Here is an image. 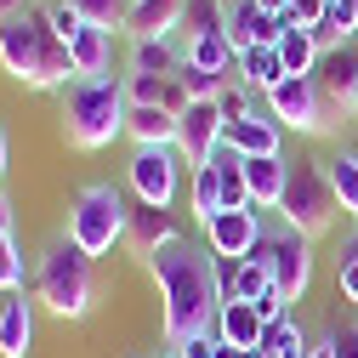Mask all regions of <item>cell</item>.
<instances>
[{
    "label": "cell",
    "mask_w": 358,
    "mask_h": 358,
    "mask_svg": "<svg viewBox=\"0 0 358 358\" xmlns=\"http://www.w3.org/2000/svg\"><path fill=\"white\" fill-rule=\"evenodd\" d=\"M148 273L159 285V301H165V341L176 347L194 330H210L222 301H228V279H222V262L210 256V245H159L148 256Z\"/></svg>",
    "instance_id": "6da1fadb"
},
{
    "label": "cell",
    "mask_w": 358,
    "mask_h": 358,
    "mask_svg": "<svg viewBox=\"0 0 358 358\" xmlns=\"http://www.w3.org/2000/svg\"><path fill=\"white\" fill-rule=\"evenodd\" d=\"M0 69L12 80H23V85H34V92H69L80 80L69 40L46 23V12L0 17Z\"/></svg>",
    "instance_id": "7a4b0ae2"
},
{
    "label": "cell",
    "mask_w": 358,
    "mask_h": 358,
    "mask_svg": "<svg viewBox=\"0 0 358 358\" xmlns=\"http://www.w3.org/2000/svg\"><path fill=\"white\" fill-rule=\"evenodd\" d=\"M97 296V273H92V256H85L69 234L52 239L34 262V301L57 313V319H85Z\"/></svg>",
    "instance_id": "3957f363"
},
{
    "label": "cell",
    "mask_w": 358,
    "mask_h": 358,
    "mask_svg": "<svg viewBox=\"0 0 358 358\" xmlns=\"http://www.w3.org/2000/svg\"><path fill=\"white\" fill-rule=\"evenodd\" d=\"M125 114H131L125 80H74L63 92V131L85 154L108 148L114 137H125Z\"/></svg>",
    "instance_id": "277c9868"
},
{
    "label": "cell",
    "mask_w": 358,
    "mask_h": 358,
    "mask_svg": "<svg viewBox=\"0 0 358 358\" xmlns=\"http://www.w3.org/2000/svg\"><path fill=\"white\" fill-rule=\"evenodd\" d=\"M125 228H131V210H125V199H120L114 182H92V188L74 194V205H69V239L92 262L108 256L125 239Z\"/></svg>",
    "instance_id": "5b68a950"
},
{
    "label": "cell",
    "mask_w": 358,
    "mask_h": 358,
    "mask_svg": "<svg viewBox=\"0 0 358 358\" xmlns=\"http://www.w3.org/2000/svg\"><path fill=\"white\" fill-rule=\"evenodd\" d=\"M336 194H330V176H324V159H296L290 165V188L279 199V216H285V228L307 234V239H319L330 222H336Z\"/></svg>",
    "instance_id": "8992f818"
},
{
    "label": "cell",
    "mask_w": 358,
    "mask_h": 358,
    "mask_svg": "<svg viewBox=\"0 0 358 358\" xmlns=\"http://www.w3.org/2000/svg\"><path fill=\"white\" fill-rule=\"evenodd\" d=\"M262 103H267V114H273L285 131H301V137H324V131H330L324 80H319V74H285Z\"/></svg>",
    "instance_id": "52a82bcc"
},
{
    "label": "cell",
    "mask_w": 358,
    "mask_h": 358,
    "mask_svg": "<svg viewBox=\"0 0 358 358\" xmlns=\"http://www.w3.org/2000/svg\"><path fill=\"white\" fill-rule=\"evenodd\" d=\"M182 171H188V159L176 154V143L171 148H137L131 165H125V182H131V194H137V205L171 210L176 205V188H182Z\"/></svg>",
    "instance_id": "ba28073f"
},
{
    "label": "cell",
    "mask_w": 358,
    "mask_h": 358,
    "mask_svg": "<svg viewBox=\"0 0 358 358\" xmlns=\"http://www.w3.org/2000/svg\"><path fill=\"white\" fill-rule=\"evenodd\" d=\"M256 256L267 262V273H273V290L285 301H301L307 285H313V250H307V234L296 228H279V234H267L256 245Z\"/></svg>",
    "instance_id": "9c48e42d"
},
{
    "label": "cell",
    "mask_w": 358,
    "mask_h": 358,
    "mask_svg": "<svg viewBox=\"0 0 358 358\" xmlns=\"http://www.w3.org/2000/svg\"><path fill=\"white\" fill-rule=\"evenodd\" d=\"M262 239H267V234H262V210H256V205H245V210H216V216L205 222L210 256L228 262V267H234V262H250Z\"/></svg>",
    "instance_id": "30bf717a"
},
{
    "label": "cell",
    "mask_w": 358,
    "mask_h": 358,
    "mask_svg": "<svg viewBox=\"0 0 358 358\" xmlns=\"http://www.w3.org/2000/svg\"><path fill=\"white\" fill-rule=\"evenodd\" d=\"M222 131H228V114H222V103H188L182 114H176V154L194 165H205L216 148H222Z\"/></svg>",
    "instance_id": "8fae6325"
},
{
    "label": "cell",
    "mask_w": 358,
    "mask_h": 358,
    "mask_svg": "<svg viewBox=\"0 0 358 358\" xmlns=\"http://www.w3.org/2000/svg\"><path fill=\"white\" fill-rule=\"evenodd\" d=\"M222 143H228L234 154L245 159H262V154H285V125L273 114H245V120H228V131H222Z\"/></svg>",
    "instance_id": "7c38bea8"
},
{
    "label": "cell",
    "mask_w": 358,
    "mask_h": 358,
    "mask_svg": "<svg viewBox=\"0 0 358 358\" xmlns=\"http://www.w3.org/2000/svg\"><path fill=\"white\" fill-rule=\"evenodd\" d=\"M279 34H285V17H267L256 0H228V40H234V52L279 46Z\"/></svg>",
    "instance_id": "4fadbf2b"
},
{
    "label": "cell",
    "mask_w": 358,
    "mask_h": 358,
    "mask_svg": "<svg viewBox=\"0 0 358 358\" xmlns=\"http://www.w3.org/2000/svg\"><path fill=\"white\" fill-rule=\"evenodd\" d=\"M34 347V301L29 290H12L0 301V358H29Z\"/></svg>",
    "instance_id": "5bb4252c"
},
{
    "label": "cell",
    "mask_w": 358,
    "mask_h": 358,
    "mask_svg": "<svg viewBox=\"0 0 358 358\" xmlns=\"http://www.w3.org/2000/svg\"><path fill=\"white\" fill-rule=\"evenodd\" d=\"M245 182H250V205H256V210H279V199H285V188H290V159H285V154L245 159Z\"/></svg>",
    "instance_id": "9a60e30c"
},
{
    "label": "cell",
    "mask_w": 358,
    "mask_h": 358,
    "mask_svg": "<svg viewBox=\"0 0 358 358\" xmlns=\"http://www.w3.org/2000/svg\"><path fill=\"white\" fill-rule=\"evenodd\" d=\"M69 52H74V69H80V80H108V69H114V29L85 23V29L69 40Z\"/></svg>",
    "instance_id": "2e32d148"
},
{
    "label": "cell",
    "mask_w": 358,
    "mask_h": 358,
    "mask_svg": "<svg viewBox=\"0 0 358 358\" xmlns=\"http://www.w3.org/2000/svg\"><path fill=\"white\" fill-rule=\"evenodd\" d=\"M176 69H182V40H176V34L131 40V74H159V80H176Z\"/></svg>",
    "instance_id": "e0dca14e"
},
{
    "label": "cell",
    "mask_w": 358,
    "mask_h": 358,
    "mask_svg": "<svg viewBox=\"0 0 358 358\" xmlns=\"http://www.w3.org/2000/svg\"><path fill=\"white\" fill-rule=\"evenodd\" d=\"M125 137L137 143V148H171L176 143V114L171 108H154V103H131Z\"/></svg>",
    "instance_id": "ac0fdd59"
},
{
    "label": "cell",
    "mask_w": 358,
    "mask_h": 358,
    "mask_svg": "<svg viewBox=\"0 0 358 358\" xmlns=\"http://www.w3.org/2000/svg\"><path fill=\"white\" fill-rule=\"evenodd\" d=\"M279 57H285V74H319V63H324V46H319V34H313L307 23L285 17V34H279Z\"/></svg>",
    "instance_id": "d6986e66"
},
{
    "label": "cell",
    "mask_w": 358,
    "mask_h": 358,
    "mask_svg": "<svg viewBox=\"0 0 358 358\" xmlns=\"http://www.w3.org/2000/svg\"><path fill=\"white\" fill-rule=\"evenodd\" d=\"M125 239L137 245L143 256H154L159 245H176L182 234H176V222H171V210H159V205H137V210H131V228H125Z\"/></svg>",
    "instance_id": "ffe728a7"
},
{
    "label": "cell",
    "mask_w": 358,
    "mask_h": 358,
    "mask_svg": "<svg viewBox=\"0 0 358 358\" xmlns=\"http://www.w3.org/2000/svg\"><path fill=\"white\" fill-rule=\"evenodd\" d=\"M262 330H267V319H262L250 301H234V296L222 301V313H216V336L228 341V347H245V352H250V347L262 341Z\"/></svg>",
    "instance_id": "44dd1931"
},
{
    "label": "cell",
    "mask_w": 358,
    "mask_h": 358,
    "mask_svg": "<svg viewBox=\"0 0 358 358\" xmlns=\"http://www.w3.org/2000/svg\"><path fill=\"white\" fill-rule=\"evenodd\" d=\"M234 80H245L256 97H267V92H273V85L285 80V57H279V46H250V52H239Z\"/></svg>",
    "instance_id": "7402d4cb"
},
{
    "label": "cell",
    "mask_w": 358,
    "mask_h": 358,
    "mask_svg": "<svg viewBox=\"0 0 358 358\" xmlns=\"http://www.w3.org/2000/svg\"><path fill=\"white\" fill-rule=\"evenodd\" d=\"M182 6H188V0H137V6H131L125 34H131V40H148V34H176V23H182Z\"/></svg>",
    "instance_id": "603a6c76"
},
{
    "label": "cell",
    "mask_w": 358,
    "mask_h": 358,
    "mask_svg": "<svg viewBox=\"0 0 358 358\" xmlns=\"http://www.w3.org/2000/svg\"><path fill=\"white\" fill-rule=\"evenodd\" d=\"M205 34H228V0H188L176 40H205Z\"/></svg>",
    "instance_id": "cb8c5ba5"
},
{
    "label": "cell",
    "mask_w": 358,
    "mask_h": 358,
    "mask_svg": "<svg viewBox=\"0 0 358 358\" xmlns=\"http://www.w3.org/2000/svg\"><path fill=\"white\" fill-rule=\"evenodd\" d=\"M324 176H330V194H336V205L358 222V154L352 148H336L330 159H324Z\"/></svg>",
    "instance_id": "d4e9b609"
},
{
    "label": "cell",
    "mask_w": 358,
    "mask_h": 358,
    "mask_svg": "<svg viewBox=\"0 0 358 358\" xmlns=\"http://www.w3.org/2000/svg\"><path fill=\"white\" fill-rule=\"evenodd\" d=\"M324 92L336 97V103H352L358 97V52L352 46H341V52H324Z\"/></svg>",
    "instance_id": "484cf974"
},
{
    "label": "cell",
    "mask_w": 358,
    "mask_h": 358,
    "mask_svg": "<svg viewBox=\"0 0 358 358\" xmlns=\"http://www.w3.org/2000/svg\"><path fill=\"white\" fill-rule=\"evenodd\" d=\"M267 290H273V273H267V262L262 256H250V262H234V273H228V296L234 301H262Z\"/></svg>",
    "instance_id": "4316f807"
},
{
    "label": "cell",
    "mask_w": 358,
    "mask_h": 358,
    "mask_svg": "<svg viewBox=\"0 0 358 358\" xmlns=\"http://www.w3.org/2000/svg\"><path fill=\"white\" fill-rule=\"evenodd\" d=\"M188 199H194V216H199V228H205V222L222 210V176H216V165H210V159L188 171Z\"/></svg>",
    "instance_id": "83f0119b"
},
{
    "label": "cell",
    "mask_w": 358,
    "mask_h": 358,
    "mask_svg": "<svg viewBox=\"0 0 358 358\" xmlns=\"http://www.w3.org/2000/svg\"><path fill=\"white\" fill-rule=\"evenodd\" d=\"M69 6H74L85 23H97V29H125L137 0H69Z\"/></svg>",
    "instance_id": "f1b7e54d"
},
{
    "label": "cell",
    "mask_w": 358,
    "mask_h": 358,
    "mask_svg": "<svg viewBox=\"0 0 358 358\" xmlns=\"http://www.w3.org/2000/svg\"><path fill=\"white\" fill-rule=\"evenodd\" d=\"M12 290H23V250L12 234H0V296H12Z\"/></svg>",
    "instance_id": "f546056e"
},
{
    "label": "cell",
    "mask_w": 358,
    "mask_h": 358,
    "mask_svg": "<svg viewBox=\"0 0 358 358\" xmlns=\"http://www.w3.org/2000/svg\"><path fill=\"white\" fill-rule=\"evenodd\" d=\"M216 347H222V336H216V324H210V330H194V336H182L171 352H176V358H216Z\"/></svg>",
    "instance_id": "4dcf8cb0"
},
{
    "label": "cell",
    "mask_w": 358,
    "mask_h": 358,
    "mask_svg": "<svg viewBox=\"0 0 358 358\" xmlns=\"http://www.w3.org/2000/svg\"><path fill=\"white\" fill-rule=\"evenodd\" d=\"M216 103H222V114H228V120H245V114L256 108V92H250L245 80H234V85H228V92H222Z\"/></svg>",
    "instance_id": "1f68e13d"
},
{
    "label": "cell",
    "mask_w": 358,
    "mask_h": 358,
    "mask_svg": "<svg viewBox=\"0 0 358 358\" xmlns=\"http://www.w3.org/2000/svg\"><path fill=\"white\" fill-rule=\"evenodd\" d=\"M46 23H52V29L63 34V40H74V34L85 29V17H80V12L69 6V0H52V6H46Z\"/></svg>",
    "instance_id": "d6a6232c"
},
{
    "label": "cell",
    "mask_w": 358,
    "mask_h": 358,
    "mask_svg": "<svg viewBox=\"0 0 358 358\" xmlns=\"http://www.w3.org/2000/svg\"><path fill=\"white\" fill-rule=\"evenodd\" d=\"M324 352H330V358H358V324H336V330L324 336Z\"/></svg>",
    "instance_id": "836d02e7"
},
{
    "label": "cell",
    "mask_w": 358,
    "mask_h": 358,
    "mask_svg": "<svg viewBox=\"0 0 358 358\" xmlns=\"http://www.w3.org/2000/svg\"><path fill=\"white\" fill-rule=\"evenodd\" d=\"M324 6H330V0H290V12H285V17H296V23H307V29H313V23L324 17Z\"/></svg>",
    "instance_id": "e575fe53"
},
{
    "label": "cell",
    "mask_w": 358,
    "mask_h": 358,
    "mask_svg": "<svg viewBox=\"0 0 358 358\" xmlns=\"http://www.w3.org/2000/svg\"><path fill=\"white\" fill-rule=\"evenodd\" d=\"M256 313H262V319H267V324H273V319H285V313H290V301H285L279 290H267V296L256 301Z\"/></svg>",
    "instance_id": "d590c367"
},
{
    "label": "cell",
    "mask_w": 358,
    "mask_h": 358,
    "mask_svg": "<svg viewBox=\"0 0 358 358\" xmlns=\"http://www.w3.org/2000/svg\"><path fill=\"white\" fill-rule=\"evenodd\" d=\"M336 285H341L347 301H358V262H341V267H336Z\"/></svg>",
    "instance_id": "8d00e7d4"
},
{
    "label": "cell",
    "mask_w": 358,
    "mask_h": 358,
    "mask_svg": "<svg viewBox=\"0 0 358 358\" xmlns=\"http://www.w3.org/2000/svg\"><path fill=\"white\" fill-rule=\"evenodd\" d=\"M273 358H313V347H307V336H296L285 352H273Z\"/></svg>",
    "instance_id": "74e56055"
},
{
    "label": "cell",
    "mask_w": 358,
    "mask_h": 358,
    "mask_svg": "<svg viewBox=\"0 0 358 358\" xmlns=\"http://www.w3.org/2000/svg\"><path fill=\"white\" fill-rule=\"evenodd\" d=\"M256 6H262L267 17H285V12H290V0H256Z\"/></svg>",
    "instance_id": "f35d334b"
},
{
    "label": "cell",
    "mask_w": 358,
    "mask_h": 358,
    "mask_svg": "<svg viewBox=\"0 0 358 358\" xmlns=\"http://www.w3.org/2000/svg\"><path fill=\"white\" fill-rule=\"evenodd\" d=\"M17 12H29V0H0V17H17Z\"/></svg>",
    "instance_id": "ab89813d"
},
{
    "label": "cell",
    "mask_w": 358,
    "mask_h": 358,
    "mask_svg": "<svg viewBox=\"0 0 358 358\" xmlns=\"http://www.w3.org/2000/svg\"><path fill=\"white\" fill-rule=\"evenodd\" d=\"M6 159H12V143H6V125H0V176H6Z\"/></svg>",
    "instance_id": "60d3db41"
},
{
    "label": "cell",
    "mask_w": 358,
    "mask_h": 358,
    "mask_svg": "<svg viewBox=\"0 0 358 358\" xmlns=\"http://www.w3.org/2000/svg\"><path fill=\"white\" fill-rule=\"evenodd\" d=\"M0 234H12V205H6V194H0Z\"/></svg>",
    "instance_id": "b9f144b4"
},
{
    "label": "cell",
    "mask_w": 358,
    "mask_h": 358,
    "mask_svg": "<svg viewBox=\"0 0 358 358\" xmlns=\"http://www.w3.org/2000/svg\"><path fill=\"white\" fill-rule=\"evenodd\" d=\"M216 358H245V347H228V341H222V347H216Z\"/></svg>",
    "instance_id": "7bdbcfd3"
},
{
    "label": "cell",
    "mask_w": 358,
    "mask_h": 358,
    "mask_svg": "<svg viewBox=\"0 0 358 358\" xmlns=\"http://www.w3.org/2000/svg\"><path fill=\"white\" fill-rule=\"evenodd\" d=\"M341 262H358V234H352V245H347V256Z\"/></svg>",
    "instance_id": "ee69618b"
},
{
    "label": "cell",
    "mask_w": 358,
    "mask_h": 358,
    "mask_svg": "<svg viewBox=\"0 0 358 358\" xmlns=\"http://www.w3.org/2000/svg\"><path fill=\"white\" fill-rule=\"evenodd\" d=\"M245 358H267V352H262V347H250V352H245Z\"/></svg>",
    "instance_id": "f6af8a7d"
},
{
    "label": "cell",
    "mask_w": 358,
    "mask_h": 358,
    "mask_svg": "<svg viewBox=\"0 0 358 358\" xmlns=\"http://www.w3.org/2000/svg\"><path fill=\"white\" fill-rule=\"evenodd\" d=\"M313 358H330V352H324V347H313Z\"/></svg>",
    "instance_id": "bcb514c9"
},
{
    "label": "cell",
    "mask_w": 358,
    "mask_h": 358,
    "mask_svg": "<svg viewBox=\"0 0 358 358\" xmlns=\"http://www.w3.org/2000/svg\"><path fill=\"white\" fill-rule=\"evenodd\" d=\"M352 114H358V97H352Z\"/></svg>",
    "instance_id": "7dc6e473"
},
{
    "label": "cell",
    "mask_w": 358,
    "mask_h": 358,
    "mask_svg": "<svg viewBox=\"0 0 358 358\" xmlns=\"http://www.w3.org/2000/svg\"><path fill=\"white\" fill-rule=\"evenodd\" d=\"M165 358H176V352H165Z\"/></svg>",
    "instance_id": "c3c4849f"
}]
</instances>
